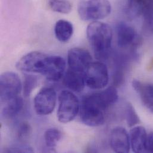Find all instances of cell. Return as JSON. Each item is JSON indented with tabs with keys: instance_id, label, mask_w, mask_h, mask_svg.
<instances>
[{
	"instance_id": "obj_1",
	"label": "cell",
	"mask_w": 153,
	"mask_h": 153,
	"mask_svg": "<svg viewBox=\"0 0 153 153\" xmlns=\"http://www.w3.org/2000/svg\"><path fill=\"white\" fill-rule=\"evenodd\" d=\"M86 35L95 57L100 60L107 59L113 38L110 26L99 21L93 22L87 27Z\"/></svg>"
},
{
	"instance_id": "obj_2",
	"label": "cell",
	"mask_w": 153,
	"mask_h": 153,
	"mask_svg": "<svg viewBox=\"0 0 153 153\" xmlns=\"http://www.w3.org/2000/svg\"><path fill=\"white\" fill-rule=\"evenodd\" d=\"M80 18L84 21H98L108 16L111 5L108 0H83L77 6Z\"/></svg>"
},
{
	"instance_id": "obj_3",
	"label": "cell",
	"mask_w": 153,
	"mask_h": 153,
	"mask_svg": "<svg viewBox=\"0 0 153 153\" xmlns=\"http://www.w3.org/2000/svg\"><path fill=\"white\" fill-rule=\"evenodd\" d=\"M79 110V101L76 96L70 91H62L59 97V121L63 123L72 122L76 117Z\"/></svg>"
},
{
	"instance_id": "obj_4",
	"label": "cell",
	"mask_w": 153,
	"mask_h": 153,
	"mask_svg": "<svg viewBox=\"0 0 153 153\" xmlns=\"http://www.w3.org/2000/svg\"><path fill=\"white\" fill-rule=\"evenodd\" d=\"M85 83L92 89H101L105 88L109 81L108 69L101 62H92L85 73Z\"/></svg>"
},
{
	"instance_id": "obj_5",
	"label": "cell",
	"mask_w": 153,
	"mask_h": 153,
	"mask_svg": "<svg viewBox=\"0 0 153 153\" xmlns=\"http://www.w3.org/2000/svg\"><path fill=\"white\" fill-rule=\"evenodd\" d=\"M22 85L19 75L12 72H6L0 77V98L1 103H6L19 96Z\"/></svg>"
},
{
	"instance_id": "obj_6",
	"label": "cell",
	"mask_w": 153,
	"mask_h": 153,
	"mask_svg": "<svg viewBox=\"0 0 153 153\" xmlns=\"http://www.w3.org/2000/svg\"><path fill=\"white\" fill-rule=\"evenodd\" d=\"M48 56L39 52H30L22 57L17 63L19 71L27 73H35L43 75L48 61Z\"/></svg>"
},
{
	"instance_id": "obj_7",
	"label": "cell",
	"mask_w": 153,
	"mask_h": 153,
	"mask_svg": "<svg viewBox=\"0 0 153 153\" xmlns=\"http://www.w3.org/2000/svg\"><path fill=\"white\" fill-rule=\"evenodd\" d=\"M57 94L50 87H45L40 90L34 98V108L36 113L40 116L51 114L56 104Z\"/></svg>"
},
{
	"instance_id": "obj_8",
	"label": "cell",
	"mask_w": 153,
	"mask_h": 153,
	"mask_svg": "<svg viewBox=\"0 0 153 153\" xmlns=\"http://www.w3.org/2000/svg\"><path fill=\"white\" fill-rule=\"evenodd\" d=\"M118 100V93L115 86H110L104 91L86 97L83 102L91 104L105 112Z\"/></svg>"
},
{
	"instance_id": "obj_9",
	"label": "cell",
	"mask_w": 153,
	"mask_h": 153,
	"mask_svg": "<svg viewBox=\"0 0 153 153\" xmlns=\"http://www.w3.org/2000/svg\"><path fill=\"white\" fill-rule=\"evenodd\" d=\"M117 42L118 47L122 49L131 48L134 51L141 42V38L136 30L124 22L117 25Z\"/></svg>"
},
{
	"instance_id": "obj_10",
	"label": "cell",
	"mask_w": 153,
	"mask_h": 153,
	"mask_svg": "<svg viewBox=\"0 0 153 153\" xmlns=\"http://www.w3.org/2000/svg\"><path fill=\"white\" fill-rule=\"evenodd\" d=\"M68 62L69 69L76 72L85 73L89 66L92 63V59L86 50L74 48L68 52Z\"/></svg>"
},
{
	"instance_id": "obj_11",
	"label": "cell",
	"mask_w": 153,
	"mask_h": 153,
	"mask_svg": "<svg viewBox=\"0 0 153 153\" xmlns=\"http://www.w3.org/2000/svg\"><path fill=\"white\" fill-rule=\"evenodd\" d=\"M80 116L85 125L91 127L101 126L105 120L104 111L83 101L80 109Z\"/></svg>"
},
{
	"instance_id": "obj_12",
	"label": "cell",
	"mask_w": 153,
	"mask_h": 153,
	"mask_svg": "<svg viewBox=\"0 0 153 153\" xmlns=\"http://www.w3.org/2000/svg\"><path fill=\"white\" fill-rule=\"evenodd\" d=\"M110 144L115 153H127L130 151L129 135L122 127H116L111 132Z\"/></svg>"
},
{
	"instance_id": "obj_13",
	"label": "cell",
	"mask_w": 153,
	"mask_h": 153,
	"mask_svg": "<svg viewBox=\"0 0 153 153\" xmlns=\"http://www.w3.org/2000/svg\"><path fill=\"white\" fill-rule=\"evenodd\" d=\"M66 63L65 59L58 56H49L43 76L48 80L56 82L64 76Z\"/></svg>"
},
{
	"instance_id": "obj_14",
	"label": "cell",
	"mask_w": 153,
	"mask_h": 153,
	"mask_svg": "<svg viewBox=\"0 0 153 153\" xmlns=\"http://www.w3.org/2000/svg\"><path fill=\"white\" fill-rule=\"evenodd\" d=\"M132 85L139 95L143 105L153 113V84L134 80Z\"/></svg>"
},
{
	"instance_id": "obj_15",
	"label": "cell",
	"mask_w": 153,
	"mask_h": 153,
	"mask_svg": "<svg viewBox=\"0 0 153 153\" xmlns=\"http://www.w3.org/2000/svg\"><path fill=\"white\" fill-rule=\"evenodd\" d=\"M131 147L134 153H146V146L148 134L141 126H136L129 132Z\"/></svg>"
},
{
	"instance_id": "obj_16",
	"label": "cell",
	"mask_w": 153,
	"mask_h": 153,
	"mask_svg": "<svg viewBox=\"0 0 153 153\" xmlns=\"http://www.w3.org/2000/svg\"><path fill=\"white\" fill-rule=\"evenodd\" d=\"M63 82L65 85L71 91L80 92L83 89L86 85L85 73L69 69L64 75Z\"/></svg>"
},
{
	"instance_id": "obj_17",
	"label": "cell",
	"mask_w": 153,
	"mask_h": 153,
	"mask_svg": "<svg viewBox=\"0 0 153 153\" xmlns=\"http://www.w3.org/2000/svg\"><path fill=\"white\" fill-rule=\"evenodd\" d=\"M74 28L72 23L66 20H58L54 26L56 38L61 42H67L74 34Z\"/></svg>"
},
{
	"instance_id": "obj_18",
	"label": "cell",
	"mask_w": 153,
	"mask_h": 153,
	"mask_svg": "<svg viewBox=\"0 0 153 153\" xmlns=\"http://www.w3.org/2000/svg\"><path fill=\"white\" fill-rule=\"evenodd\" d=\"M5 105L2 110V117L7 120L13 119L22 110L24 105L22 97L17 96L5 103Z\"/></svg>"
},
{
	"instance_id": "obj_19",
	"label": "cell",
	"mask_w": 153,
	"mask_h": 153,
	"mask_svg": "<svg viewBox=\"0 0 153 153\" xmlns=\"http://www.w3.org/2000/svg\"><path fill=\"white\" fill-rule=\"evenodd\" d=\"M151 8H153V0H128V13L132 17L141 16Z\"/></svg>"
},
{
	"instance_id": "obj_20",
	"label": "cell",
	"mask_w": 153,
	"mask_h": 153,
	"mask_svg": "<svg viewBox=\"0 0 153 153\" xmlns=\"http://www.w3.org/2000/svg\"><path fill=\"white\" fill-rule=\"evenodd\" d=\"M62 137L61 131L57 128H49L44 134L45 143L48 148L54 149L60 141Z\"/></svg>"
},
{
	"instance_id": "obj_21",
	"label": "cell",
	"mask_w": 153,
	"mask_h": 153,
	"mask_svg": "<svg viewBox=\"0 0 153 153\" xmlns=\"http://www.w3.org/2000/svg\"><path fill=\"white\" fill-rule=\"evenodd\" d=\"M50 7L55 12L69 14L72 10V5L68 0H50Z\"/></svg>"
},
{
	"instance_id": "obj_22",
	"label": "cell",
	"mask_w": 153,
	"mask_h": 153,
	"mask_svg": "<svg viewBox=\"0 0 153 153\" xmlns=\"http://www.w3.org/2000/svg\"><path fill=\"white\" fill-rule=\"evenodd\" d=\"M126 120L128 126L134 127L140 123V117L132 104L128 103L125 110Z\"/></svg>"
},
{
	"instance_id": "obj_23",
	"label": "cell",
	"mask_w": 153,
	"mask_h": 153,
	"mask_svg": "<svg viewBox=\"0 0 153 153\" xmlns=\"http://www.w3.org/2000/svg\"><path fill=\"white\" fill-rule=\"evenodd\" d=\"M38 84L37 77L30 75L25 76L23 83V94L26 97H29Z\"/></svg>"
},
{
	"instance_id": "obj_24",
	"label": "cell",
	"mask_w": 153,
	"mask_h": 153,
	"mask_svg": "<svg viewBox=\"0 0 153 153\" xmlns=\"http://www.w3.org/2000/svg\"><path fill=\"white\" fill-rule=\"evenodd\" d=\"M32 132V128L29 123L23 122L21 123L17 128V136L20 140H26L29 138Z\"/></svg>"
},
{
	"instance_id": "obj_25",
	"label": "cell",
	"mask_w": 153,
	"mask_h": 153,
	"mask_svg": "<svg viewBox=\"0 0 153 153\" xmlns=\"http://www.w3.org/2000/svg\"><path fill=\"white\" fill-rule=\"evenodd\" d=\"M33 150L29 147H26V146H15L14 147L10 148V150H8V152H17V153H19V152H32Z\"/></svg>"
},
{
	"instance_id": "obj_26",
	"label": "cell",
	"mask_w": 153,
	"mask_h": 153,
	"mask_svg": "<svg viewBox=\"0 0 153 153\" xmlns=\"http://www.w3.org/2000/svg\"><path fill=\"white\" fill-rule=\"evenodd\" d=\"M146 149V152L153 153V132L147 135Z\"/></svg>"
}]
</instances>
